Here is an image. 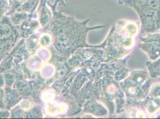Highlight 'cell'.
<instances>
[{"label": "cell", "instance_id": "5b68a950", "mask_svg": "<svg viewBox=\"0 0 160 119\" xmlns=\"http://www.w3.org/2000/svg\"><path fill=\"white\" fill-rule=\"evenodd\" d=\"M83 112L96 117L109 116V112L107 107L100 101L96 99H90L86 102L83 106Z\"/></svg>", "mask_w": 160, "mask_h": 119}, {"label": "cell", "instance_id": "7c38bea8", "mask_svg": "<svg viewBox=\"0 0 160 119\" xmlns=\"http://www.w3.org/2000/svg\"><path fill=\"white\" fill-rule=\"evenodd\" d=\"M159 32H160V29H159Z\"/></svg>", "mask_w": 160, "mask_h": 119}, {"label": "cell", "instance_id": "8fae6325", "mask_svg": "<svg viewBox=\"0 0 160 119\" xmlns=\"http://www.w3.org/2000/svg\"><path fill=\"white\" fill-rule=\"evenodd\" d=\"M149 95L153 98L160 97V82H157L151 83L149 89Z\"/></svg>", "mask_w": 160, "mask_h": 119}, {"label": "cell", "instance_id": "277c9868", "mask_svg": "<svg viewBox=\"0 0 160 119\" xmlns=\"http://www.w3.org/2000/svg\"><path fill=\"white\" fill-rule=\"evenodd\" d=\"M139 47L147 54L150 61L158 59L160 57V32L141 35Z\"/></svg>", "mask_w": 160, "mask_h": 119}, {"label": "cell", "instance_id": "30bf717a", "mask_svg": "<svg viewBox=\"0 0 160 119\" xmlns=\"http://www.w3.org/2000/svg\"><path fill=\"white\" fill-rule=\"evenodd\" d=\"M131 70H132L127 68L126 66L120 67L115 70L113 74V79L115 81L120 82L127 78Z\"/></svg>", "mask_w": 160, "mask_h": 119}, {"label": "cell", "instance_id": "9c48e42d", "mask_svg": "<svg viewBox=\"0 0 160 119\" xmlns=\"http://www.w3.org/2000/svg\"><path fill=\"white\" fill-rule=\"evenodd\" d=\"M125 113L128 118H147L148 117L145 111L138 106L126 107Z\"/></svg>", "mask_w": 160, "mask_h": 119}, {"label": "cell", "instance_id": "8992f818", "mask_svg": "<svg viewBox=\"0 0 160 119\" xmlns=\"http://www.w3.org/2000/svg\"><path fill=\"white\" fill-rule=\"evenodd\" d=\"M142 108L148 116H153L160 112V97H151L148 95L138 106Z\"/></svg>", "mask_w": 160, "mask_h": 119}, {"label": "cell", "instance_id": "ba28073f", "mask_svg": "<svg viewBox=\"0 0 160 119\" xmlns=\"http://www.w3.org/2000/svg\"><path fill=\"white\" fill-rule=\"evenodd\" d=\"M146 66L149 76L152 79L160 77V57L155 61L146 62Z\"/></svg>", "mask_w": 160, "mask_h": 119}, {"label": "cell", "instance_id": "7a4b0ae2", "mask_svg": "<svg viewBox=\"0 0 160 119\" xmlns=\"http://www.w3.org/2000/svg\"><path fill=\"white\" fill-rule=\"evenodd\" d=\"M118 3L132 7L138 14L142 34L159 31L160 0H119Z\"/></svg>", "mask_w": 160, "mask_h": 119}, {"label": "cell", "instance_id": "6da1fadb", "mask_svg": "<svg viewBox=\"0 0 160 119\" xmlns=\"http://www.w3.org/2000/svg\"><path fill=\"white\" fill-rule=\"evenodd\" d=\"M140 30V22L118 20L116 24L112 26L107 35L104 63L123 59L129 55L135 45V37Z\"/></svg>", "mask_w": 160, "mask_h": 119}, {"label": "cell", "instance_id": "52a82bcc", "mask_svg": "<svg viewBox=\"0 0 160 119\" xmlns=\"http://www.w3.org/2000/svg\"><path fill=\"white\" fill-rule=\"evenodd\" d=\"M128 80L140 85L146 83L151 79L147 69H136L131 70L127 78Z\"/></svg>", "mask_w": 160, "mask_h": 119}, {"label": "cell", "instance_id": "3957f363", "mask_svg": "<svg viewBox=\"0 0 160 119\" xmlns=\"http://www.w3.org/2000/svg\"><path fill=\"white\" fill-rule=\"evenodd\" d=\"M151 79V78L143 85L131 82L127 79L119 82L120 87L126 95V107L138 106L143 100L147 98L149 95Z\"/></svg>", "mask_w": 160, "mask_h": 119}]
</instances>
